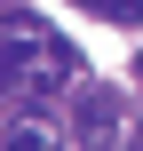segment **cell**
<instances>
[{
    "label": "cell",
    "mask_w": 143,
    "mask_h": 151,
    "mask_svg": "<svg viewBox=\"0 0 143 151\" xmlns=\"http://www.w3.org/2000/svg\"><path fill=\"white\" fill-rule=\"evenodd\" d=\"M40 16H0V88H24V64H40Z\"/></svg>",
    "instance_id": "1"
},
{
    "label": "cell",
    "mask_w": 143,
    "mask_h": 151,
    "mask_svg": "<svg viewBox=\"0 0 143 151\" xmlns=\"http://www.w3.org/2000/svg\"><path fill=\"white\" fill-rule=\"evenodd\" d=\"M135 80H143V56H135Z\"/></svg>",
    "instance_id": "7"
},
{
    "label": "cell",
    "mask_w": 143,
    "mask_h": 151,
    "mask_svg": "<svg viewBox=\"0 0 143 151\" xmlns=\"http://www.w3.org/2000/svg\"><path fill=\"white\" fill-rule=\"evenodd\" d=\"M127 151H143V127H135V135H127Z\"/></svg>",
    "instance_id": "6"
},
{
    "label": "cell",
    "mask_w": 143,
    "mask_h": 151,
    "mask_svg": "<svg viewBox=\"0 0 143 151\" xmlns=\"http://www.w3.org/2000/svg\"><path fill=\"white\" fill-rule=\"evenodd\" d=\"M103 24H143V0H88Z\"/></svg>",
    "instance_id": "4"
},
{
    "label": "cell",
    "mask_w": 143,
    "mask_h": 151,
    "mask_svg": "<svg viewBox=\"0 0 143 151\" xmlns=\"http://www.w3.org/2000/svg\"><path fill=\"white\" fill-rule=\"evenodd\" d=\"M40 64H48V80H72V72H80V48H72L64 32H40Z\"/></svg>",
    "instance_id": "3"
},
{
    "label": "cell",
    "mask_w": 143,
    "mask_h": 151,
    "mask_svg": "<svg viewBox=\"0 0 143 151\" xmlns=\"http://www.w3.org/2000/svg\"><path fill=\"white\" fill-rule=\"evenodd\" d=\"M0 151H56V143H48L40 127H8V135H0Z\"/></svg>",
    "instance_id": "5"
},
{
    "label": "cell",
    "mask_w": 143,
    "mask_h": 151,
    "mask_svg": "<svg viewBox=\"0 0 143 151\" xmlns=\"http://www.w3.org/2000/svg\"><path fill=\"white\" fill-rule=\"evenodd\" d=\"M72 135H80V143H111V135H119V88H80Z\"/></svg>",
    "instance_id": "2"
}]
</instances>
